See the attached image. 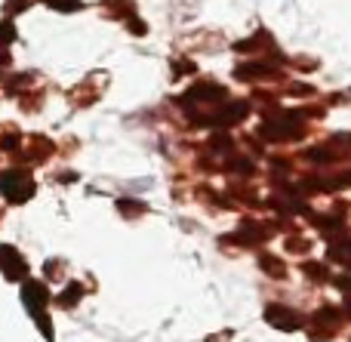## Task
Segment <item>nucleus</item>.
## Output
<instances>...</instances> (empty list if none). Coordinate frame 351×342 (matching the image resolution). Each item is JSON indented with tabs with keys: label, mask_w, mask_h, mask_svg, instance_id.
<instances>
[{
	"label": "nucleus",
	"mask_w": 351,
	"mask_h": 342,
	"mask_svg": "<svg viewBox=\"0 0 351 342\" xmlns=\"http://www.w3.org/2000/svg\"><path fill=\"white\" fill-rule=\"evenodd\" d=\"M49 3H53L56 10H74V6H77V0H49Z\"/></svg>",
	"instance_id": "obj_6"
},
{
	"label": "nucleus",
	"mask_w": 351,
	"mask_h": 342,
	"mask_svg": "<svg viewBox=\"0 0 351 342\" xmlns=\"http://www.w3.org/2000/svg\"><path fill=\"white\" fill-rule=\"evenodd\" d=\"M0 195H3L6 201H12V204L28 201V197L34 195V179H31L28 173H22V170L3 173V176H0Z\"/></svg>",
	"instance_id": "obj_2"
},
{
	"label": "nucleus",
	"mask_w": 351,
	"mask_h": 342,
	"mask_svg": "<svg viewBox=\"0 0 351 342\" xmlns=\"http://www.w3.org/2000/svg\"><path fill=\"white\" fill-rule=\"evenodd\" d=\"M22 302L28 306V312L34 315L37 327L47 339H53V327H49V315H47V306H49V290L37 281H25L22 287Z\"/></svg>",
	"instance_id": "obj_1"
},
{
	"label": "nucleus",
	"mask_w": 351,
	"mask_h": 342,
	"mask_svg": "<svg viewBox=\"0 0 351 342\" xmlns=\"http://www.w3.org/2000/svg\"><path fill=\"white\" fill-rule=\"evenodd\" d=\"M265 318H268V324L280 327V330H296V327L302 324V318H299L296 312H290V308H280V306H271V308H268Z\"/></svg>",
	"instance_id": "obj_4"
},
{
	"label": "nucleus",
	"mask_w": 351,
	"mask_h": 342,
	"mask_svg": "<svg viewBox=\"0 0 351 342\" xmlns=\"http://www.w3.org/2000/svg\"><path fill=\"white\" fill-rule=\"evenodd\" d=\"M0 265H3V275L10 278V281H19V278H25V271H28L25 259L19 256L12 247H0Z\"/></svg>",
	"instance_id": "obj_3"
},
{
	"label": "nucleus",
	"mask_w": 351,
	"mask_h": 342,
	"mask_svg": "<svg viewBox=\"0 0 351 342\" xmlns=\"http://www.w3.org/2000/svg\"><path fill=\"white\" fill-rule=\"evenodd\" d=\"M80 293H84V290H80V284H71V287H65V293L59 296V302H62L65 308H71L74 302H77V296H80Z\"/></svg>",
	"instance_id": "obj_5"
}]
</instances>
